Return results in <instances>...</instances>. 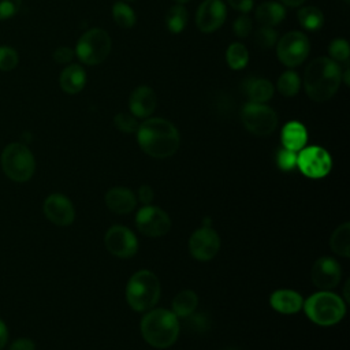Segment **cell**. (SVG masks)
I'll return each instance as SVG.
<instances>
[{"label":"cell","instance_id":"33","mask_svg":"<svg viewBox=\"0 0 350 350\" xmlns=\"http://www.w3.org/2000/svg\"><path fill=\"white\" fill-rule=\"evenodd\" d=\"M113 123L116 126L118 130L123 131V133H134L138 130V120L134 115L131 113H118L115 118H113Z\"/></svg>","mask_w":350,"mask_h":350},{"label":"cell","instance_id":"22","mask_svg":"<svg viewBox=\"0 0 350 350\" xmlns=\"http://www.w3.org/2000/svg\"><path fill=\"white\" fill-rule=\"evenodd\" d=\"M286 16V10L276 1H264L256 10V19L262 26L273 27L279 25Z\"/></svg>","mask_w":350,"mask_h":350},{"label":"cell","instance_id":"44","mask_svg":"<svg viewBox=\"0 0 350 350\" xmlns=\"http://www.w3.org/2000/svg\"><path fill=\"white\" fill-rule=\"evenodd\" d=\"M349 75H350V70H349V67H347V68L345 70V72L342 74V79H345V85H349V83H350Z\"/></svg>","mask_w":350,"mask_h":350},{"label":"cell","instance_id":"10","mask_svg":"<svg viewBox=\"0 0 350 350\" xmlns=\"http://www.w3.org/2000/svg\"><path fill=\"white\" fill-rule=\"evenodd\" d=\"M297 165L299 171L312 179L324 178L332 167L329 153L321 146H308L297 154Z\"/></svg>","mask_w":350,"mask_h":350},{"label":"cell","instance_id":"32","mask_svg":"<svg viewBox=\"0 0 350 350\" xmlns=\"http://www.w3.org/2000/svg\"><path fill=\"white\" fill-rule=\"evenodd\" d=\"M254 41L256 44L260 46V48H264V49H268V48H272L273 45H276L278 42V33L273 27H267V26H262L260 27L256 34H254Z\"/></svg>","mask_w":350,"mask_h":350},{"label":"cell","instance_id":"27","mask_svg":"<svg viewBox=\"0 0 350 350\" xmlns=\"http://www.w3.org/2000/svg\"><path fill=\"white\" fill-rule=\"evenodd\" d=\"M187 18V11L182 4L172 5L165 14V26L171 33L178 34L186 27Z\"/></svg>","mask_w":350,"mask_h":350},{"label":"cell","instance_id":"21","mask_svg":"<svg viewBox=\"0 0 350 350\" xmlns=\"http://www.w3.org/2000/svg\"><path fill=\"white\" fill-rule=\"evenodd\" d=\"M280 137L283 148L298 152L305 146L308 141V131L302 123L293 120L284 124Z\"/></svg>","mask_w":350,"mask_h":350},{"label":"cell","instance_id":"17","mask_svg":"<svg viewBox=\"0 0 350 350\" xmlns=\"http://www.w3.org/2000/svg\"><path fill=\"white\" fill-rule=\"evenodd\" d=\"M129 108L135 118H148L156 108V93L148 85L135 88L129 98Z\"/></svg>","mask_w":350,"mask_h":350},{"label":"cell","instance_id":"35","mask_svg":"<svg viewBox=\"0 0 350 350\" xmlns=\"http://www.w3.org/2000/svg\"><path fill=\"white\" fill-rule=\"evenodd\" d=\"M18 53L10 46H0V70L10 71L18 64Z\"/></svg>","mask_w":350,"mask_h":350},{"label":"cell","instance_id":"4","mask_svg":"<svg viewBox=\"0 0 350 350\" xmlns=\"http://www.w3.org/2000/svg\"><path fill=\"white\" fill-rule=\"evenodd\" d=\"M302 308L310 321L323 327L339 323L346 313L345 301L329 290L314 293L306 301H304Z\"/></svg>","mask_w":350,"mask_h":350},{"label":"cell","instance_id":"11","mask_svg":"<svg viewBox=\"0 0 350 350\" xmlns=\"http://www.w3.org/2000/svg\"><path fill=\"white\" fill-rule=\"evenodd\" d=\"M135 224L139 232L146 237H163L171 228L170 216L160 208L153 205H145L135 216Z\"/></svg>","mask_w":350,"mask_h":350},{"label":"cell","instance_id":"23","mask_svg":"<svg viewBox=\"0 0 350 350\" xmlns=\"http://www.w3.org/2000/svg\"><path fill=\"white\" fill-rule=\"evenodd\" d=\"M245 92L252 103L265 104L273 96V85L265 78H250L245 82Z\"/></svg>","mask_w":350,"mask_h":350},{"label":"cell","instance_id":"25","mask_svg":"<svg viewBox=\"0 0 350 350\" xmlns=\"http://www.w3.org/2000/svg\"><path fill=\"white\" fill-rule=\"evenodd\" d=\"M329 246L332 252L340 257L350 256V223L345 221L335 228L329 238Z\"/></svg>","mask_w":350,"mask_h":350},{"label":"cell","instance_id":"16","mask_svg":"<svg viewBox=\"0 0 350 350\" xmlns=\"http://www.w3.org/2000/svg\"><path fill=\"white\" fill-rule=\"evenodd\" d=\"M44 215L56 226L66 227L74 221L75 209L72 202L60 193H53L44 201Z\"/></svg>","mask_w":350,"mask_h":350},{"label":"cell","instance_id":"3","mask_svg":"<svg viewBox=\"0 0 350 350\" xmlns=\"http://www.w3.org/2000/svg\"><path fill=\"white\" fill-rule=\"evenodd\" d=\"M142 338L156 349H165L174 345L179 335L178 317L172 310L149 309L141 320Z\"/></svg>","mask_w":350,"mask_h":350},{"label":"cell","instance_id":"45","mask_svg":"<svg viewBox=\"0 0 350 350\" xmlns=\"http://www.w3.org/2000/svg\"><path fill=\"white\" fill-rule=\"evenodd\" d=\"M174 1H176L178 4H183V3H187V1H190V0H174Z\"/></svg>","mask_w":350,"mask_h":350},{"label":"cell","instance_id":"41","mask_svg":"<svg viewBox=\"0 0 350 350\" xmlns=\"http://www.w3.org/2000/svg\"><path fill=\"white\" fill-rule=\"evenodd\" d=\"M153 197H154V193H153V189H152V187H149V186L145 185V186H141V187L138 189V198H139V201H141L142 204L149 205V204L152 202Z\"/></svg>","mask_w":350,"mask_h":350},{"label":"cell","instance_id":"14","mask_svg":"<svg viewBox=\"0 0 350 350\" xmlns=\"http://www.w3.org/2000/svg\"><path fill=\"white\" fill-rule=\"evenodd\" d=\"M227 10L221 0H204L196 14V25L202 33H213L226 21Z\"/></svg>","mask_w":350,"mask_h":350},{"label":"cell","instance_id":"2","mask_svg":"<svg viewBox=\"0 0 350 350\" xmlns=\"http://www.w3.org/2000/svg\"><path fill=\"white\" fill-rule=\"evenodd\" d=\"M340 81V67L327 56L312 60L304 72V89L308 97L317 103L329 100L336 93Z\"/></svg>","mask_w":350,"mask_h":350},{"label":"cell","instance_id":"39","mask_svg":"<svg viewBox=\"0 0 350 350\" xmlns=\"http://www.w3.org/2000/svg\"><path fill=\"white\" fill-rule=\"evenodd\" d=\"M227 3L235 10L242 14H247L253 7V0H227Z\"/></svg>","mask_w":350,"mask_h":350},{"label":"cell","instance_id":"46","mask_svg":"<svg viewBox=\"0 0 350 350\" xmlns=\"http://www.w3.org/2000/svg\"><path fill=\"white\" fill-rule=\"evenodd\" d=\"M343 1H346V3H349V0H343Z\"/></svg>","mask_w":350,"mask_h":350},{"label":"cell","instance_id":"15","mask_svg":"<svg viewBox=\"0 0 350 350\" xmlns=\"http://www.w3.org/2000/svg\"><path fill=\"white\" fill-rule=\"evenodd\" d=\"M342 276L339 262L328 256L317 258L312 267L310 278L313 284L320 290H331L339 284Z\"/></svg>","mask_w":350,"mask_h":350},{"label":"cell","instance_id":"9","mask_svg":"<svg viewBox=\"0 0 350 350\" xmlns=\"http://www.w3.org/2000/svg\"><path fill=\"white\" fill-rule=\"evenodd\" d=\"M310 51L309 38L301 31H288L276 42L279 60L287 67L302 64Z\"/></svg>","mask_w":350,"mask_h":350},{"label":"cell","instance_id":"42","mask_svg":"<svg viewBox=\"0 0 350 350\" xmlns=\"http://www.w3.org/2000/svg\"><path fill=\"white\" fill-rule=\"evenodd\" d=\"M7 338H8V329H7L5 324H4V321L0 319V350L5 346Z\"/></svg>","mask_w":350,"mask_h":350},{"label":"cell","instance_id":"43","mask_svg":"<svg viewBox=\"0 0 350 350\" xmlns=\"http://www.w3.org/2000/svg\"><path fill=\"white\" fill-rule=\"evenodd\" d=\"M286 5L288 7H299L301 4H304L305 0H282Z\"/></svg>","mask_w":350,"mask_h":350},{"label":"cell","instance_id":"7","mask_svg":"<svg viewBox=\"0 0 350 350\" xmlns=\"http://www.w3.org/2000/svg\"><path fill=\"white\" fill-rule=\"evenodd\" d=\"M112 41L109 34L100 27H93L83 33L78 40L75 53L88 66L103 63L111 52Z\"/></svg>","mask_w":350,"mask_h":350},{"label":"cell","instance_id":"29","mask_svg":"<svg viewBox=\"0 0 350 350\" xmlns=\"http://www.w3.org/2000/svg\"><path fill=\"white\" fill-rule=\"evenodd\" d=\"M112 16H113L115 23L122 29H130L137 22V16H135L134 10L123 1H118V3L113 4Z\"/></svg>","mask_w":350,"mask_h":350},{"label":"cell","instance_id":"40","mask_svg":"<svg viewBox=\"0 0 350 350\" xmlns=\"http://www.w3.org/2000/svg\"><path fill=\"white\" fill-rule=\"evenodd\" d=\"M10 350H36V346L31 339L21 338L12 342V345L10 346Z\"/></svg>","mask_w":350,"mask_h":350},{"label":"cell","instance_id":"8","mask_svg":"<svg viewBox=\"0 0 350 350\" xmlns=\"http://www.w3.org/2000/svg\"><path fill=\"white\" fill-rule=\"evenodd\" d=\"M241 119L246 130L257 137L269 135L278 126L276 112L261 103H247L242 108Z\"/></svg>","mask_w":350,"mask_h":350},{"label":"cell","instance_id":"28","mask_svg":"<svg viewBox=\"0 0 350 350\" xmlns=\"http://www.w3.org/2000/svg\"><path fill=\"white\" fill-rule=\"evenodd\" d=\"M226 62L232 70H242L249 62V52L241 42H232L226 51Z\"/></svg>","mask_w":350,"mask_h":350},{"label":"cell","instance_id":"5","mask_svg":"<svg viewBox=\"0 0 350 350\" xmlns=\"http://www.w3.org/2000/svg\"><path fill=\"white\" fill-rule=\"evenodd\" d=\"M160 298V282L157 276L141 269L135 272L126 286L127 304L137 312H146L152 309Z\"/></svg>","mask_w":350,"mask_h":350},{"label":"cell","instance_id":"24","mask_svg":"<svg viewBox=\"0 0 350 350\" xmlns=\"http://www.w3.org/2000/svg\"><path fill=\"white\" fill-rule=\"evenodd\" d=\"M198 305V297L193 290H182L172 299V313L176 317H189Z\"/></svg>","mask_w":350,"mask_h":350},{"label":"cell","instance_id":"13","mask_svg":"<svg viewBox=\"0 0 350 350\" xmlns=\"http://www.w3.org/2000/svg\"><path fill=\"white\" fill-rule=\"evenodd\" d=\"M189 250L196 260L209 261L220 250V238L213 228L201 227L190 235Z\"/></svg>","mask_w":350,"mask_h":350},{"label":"cell","instance_id":"30","mask_svg":"<svg viewBox=\"0 0 350 350\" xmlns=\"http://www.w3.org/2000/svg\"><path fill=\"white\" fill-rule=\"evenodd\" d=\"M276 86L282 96L293 97L298 93V90L301 88V81H299V77L297 72L288 70V71H284L280 74Z\"/></svg>","mask_w":350,"mask_h":350},{"label":"cell","instance_id":"37","mask_svg":"<svg viewBox=\"0 0 350 350\" xmlns=\"http://www.w3.org/2000/svg\"><path fill=\"white\" fill-rule=\"evenodd\" d=\"M22 0H0V21L11 18L21 8Z\"/></svg>","mask_w":350,"mask_h":350},{"label":"cell","instance_id":"18","mask_svg":"<svg viewBox=\"0 0 350 350\" xmlns=\"http://www.w3.org/2000/svg\"><path fill=\"white\" fill-rule=\"evenodd\" d=\"M271 306L282 314H294L304 306V298L299 293L288 288H280L271 294Z\"/></svg>","mask_w":350,"mask_h":350},{"label":"cell","instance_id":"12","mask_svg":"<svg viewBox=\"0 0 350 350\" xmlns=\"http://www.w3.org/2000/svg\"><path fill=\"white\" fill-rule=\"evenodd\" d=\"M107 250L119 258H129L137 253L138 241L134 232L124 226H112L104 238Z\"/></svg>","mask_w":350,"mask_h":350},{"label":"cell","instance_id":"1","mask_svg":"<svg viewBox=\"0 0 350 350\" xmlns=\"http://www.w3.org/2000/svg\"><path fill=\"white\" fill-rule=\"evenodd\" d=\"M137 141L148 156L167 159L178 150L180 138L178 129L170 120L149 118L138 126Z\"/></svg>","mask_w":350,"mask_h":350},{"label":"cell","instance_id":"6","mask_svg":"<svg viewBox=\"0 0 350 350\" xmlns=\"http://www.w3.org/2000/svg\"><path fill=\"white\" fill-rule=\"evenodd\" d=\"M1 170L14 182H27L36 170V160L31 150L19 142L7 145L0 157Z\"/></svg>","mask_w":350,"mask_h":350},{"label":"cell","instance_id":"26","mask_svg":"<svg viewBox=\"0 0 350 350\" xmlns=\"http://www.w3.org/2000/svg\"><path fill=\"white\" fill-rule=\"evenodd\" d=\"M297 19L299 25L306 30H319L324 25V15L320 8L314 5H306L302 7L297 12Z\"/></svg>","mask_w":350,"mask_h":350},{"label":"cell","instance_id":"38","mask_svg":"<svg viewBox=\"0 0 350 350\" xmlns=\"http://www.w3.org/2000/svg\"><path fill=\"white\" fill-rule=\"evenodd\" d=\"M72 57H74V51L68 46H60L53 52V59L60 64L70 63Z\"/></svg>","mask_w":350,"mask_h":350},{"label":"cell","instance_id":"34","mask_svg":"<svg viewBox=\"0 0 350 350\" xmlns=\"http://www.w3.org/2000/svg\"><path fill=\"white\" fill-rule=\"evenodd\" d=\"M297 152L282 148L276 154V164L283 171H291L297 165Z\"/></svg>","mask_w":350,"mask_h":350},{"label":"cell","instance_id":"36","mask_svg":"<svg viewBox=\"0 0 350 350\" xmlns=\"http://www.w3.org/2000/svg\"><path fill=\"white\" fill-rule=\"evenodd\" d=\"M232 29H234V33H235L237 37H239V38H246V37L250 34L252 29H253L252 19H250L246 14L241 15V16H238V18L235 19Z\"/></svg>","mask_w":350,"mask_h":350},{"label":"cell","instance_id":"31","mask_svg":"<svg viewBox=\"0 0 350 350\" xmlns=\"http://www.w3.org/2000/svg\"><path fill=\"white\" fill-rule=\"evenodd\" d=\"M328 52H329V59H332L334 62L346 63L350 56L349 42L343 38H335L334 41H331L328 46Z\"/></svg>","mask_w":350,"mask_h":350},{"label":"cell","instance_id":"19","mask_svg":"<svg viewBox=\"0 0 350 350\" xmlns=\"http://www.w3.org/2000/svg\"><path fill=\"white\" fill-rule=\"evenodd\" d=\"M137 204L134 193L126 187H113L105 194V205L118 215L130 213Z\"/></svg>","mask_w":350,"mask_h":350},{"label":"cell","instance_id":"20","mask_svg":"<svg viewBox=\"0 0 350 350\" xmlns=\"http://www.w3.org/2000/svg\"><path fill=\"white\" fill-rule=\"evenodd\" d=\"M59 83L63 92L68 94L79 93L86 83V72L79 64H70L63 68Z\"/></svg>","mask_w":350,"mask_h":350}]
</instances>
